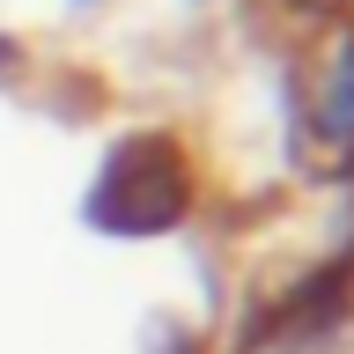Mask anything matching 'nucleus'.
<instances>
[{
	"instance_id": "obj_1",
	"label": "nucleus",
	"mask_w": 354,
	"mask_h": 354,
	"mask_svg": "<svg viewBox=\"0 0 354 354\" xmlns=\"http://www.w3.org/2000/svg\"><path fill=\"white\" fill-rule=\"evenodd\" d=\"M185 162H177V140L162 133H140V140H118L104 155V177L88 185L82 214L104 229V236H155L185 214Z\"/></svg>"
},
{
	"instance_id": "obj_2",
	"label": "nucleus",
	"mask_w": 354,
	"mask_h": 354,
	"mask_svg": "<svg viewBox=\"0 0 354 354\" xmlns=\"http://www.w3.org/2000/svg\"><path fill=\"white\" fill-rule=\"evenodd\" d=\"M325 126L339 140H354V37L339 44V59H332V82H325Z\"/></svg>"
}]
</instances>
